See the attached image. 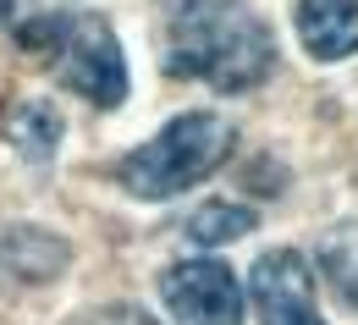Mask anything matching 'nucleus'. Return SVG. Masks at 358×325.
Segmentation results:
<instances>
[{
    "mask_svg": "<svg viewBox=\"0 0 358 325\" xmlns=\"http://www.w3.org/2000/svg\"><path fill=\"white\" fill-rule=\"evenodd\" d=\"M248 232H254V210L226 204V198L204 204V210L187 221V237H193V243H204V248H215V243H237V237H248Z\"/></svg>",
    "mask_w": 358,
    "mask_h": 325,
    "instance_id": "9d476101",
    "label": "nucleus"
},
{
    "mask_svg": "<svg viewBox=\"0 0 358 325\" xmlns=\"http://www.w3.org/2000/svg\"><path fill=\"white\" fill-rule=\"evenodd\" d=\"M6 138H11L17 154H28V160H50L55 143H61V110H55L50 99H28V105H17L11 122H6Z\"/></svg>",
    "mask_w": 358,
    "mask_h": 325,
    "instance_id": "6e6552de",
    "label": "nucleus"
},
{
    "mask_svg": "<svg viewBox=\"0 0 358 325\" xmlns=\"http://www.w3.org/2000/svg\"><path fill=\"white\" fill-rule=\"evenodd\" d=\"M66 265V243L45 226H6L0 232V276L11 281H50Z\"/></svg>",
    "mask_w": 358,
    "mask_h": 325,
    "instance_id": "0eeeda50",
    "label": "nucleus"
},
{
    "mask_svg": "<svg viewBox=\"0 0 358 325\" xmlns=\"http://www.w3.org/2000/svg\"><path fill=\"white\" fill-rule=\"evenodd\" d=\"M248 292H254L259 325H325L320 309H314L309 259L298 248H270V254H259L254 259V276H248Z\"/></svg>",
    "mask_w": 358,
    "mask_h": 325,
    "instance_id": "39448f33",
    "label": "nucleus"
},
{
    "mask_svg": "<svg viewBox=\"0 0 358 325\" xmlns=\"http://www.w3.org/2000/svg\"><path fill=\"white\" fill-rule=\"evenodd\" d=\"M50 61H55L61 89L83 94L99 110H110V105L127 99V55H122V45H116V34H110L105 17H72L66 11L61 45L50 50Z\"/></svg>",
    "mask_w": 358,
    "mask_h": 325,
    "instance_id": "7ed1b4c3",
    "label": "nucleus"
},
{
    "mask_svg": "<svg viewBox=\"0 0 358 325\" xmlns=\"http://www.w3.org/2000/svg\"><path fill=\"white\" fill-rule=\"evenodd\" d=\"M72 325H155L143 309H127V303H110V309H94V315H78Z\"/></svg>",
    "mask_w": 358,
    "mask_h": 325,
    "instance_id": "9b49d317",
    "label": "nucleus"
},
{
    "mask_svg": "<svg viewBox=\"0 0 358 325\" xmlns=\"http://www.w3.org/2000/svg\"><path fill=\"white\" fill-rule=\"evenodd\" d=\"M160 303L182 325H243V281L221 259H182L160 276Z\"/></svg>",
    "mask_w": 358,
    "mask_h": 325,
    "instance_id": "20e7f679",
    "label": "nucleus"
},
{
    "mask_svg": "<svg viewBox=\"0 0 358 325\" xmlns=\"http://www.w3.org/2000/svg\"><path fill=\"white\" fill-rule=\"evenodd\" d=\"M320 270H325V281H331V292L348 303V309H358V226H336V232H325V243H320Z\"/></svg>",
    "mask_w": 358,
    "mask_h": 325,
    "instance_id": "1a4fd4ad",
    "label": "nucleus"
},
{
    "mask_svg": "<svg viewBox=\"0 0 358 325\" xmlns=\"http://www.w3.org/2000/svg\"><path fill=\"white\" fill-rule=\"evenodd\" d=\"M6 11H11V0H0V17H6Z\"/></svg>",
    "mask_w": 358,
    "mask_h": 325,
    "instance_id": "f8f14e48",
    "label": "nucleus"
},
{
    "mask_svg": "<svg viewBox=\"0 0 358 325\" xmlns=\"http://www.w3.org/2000/svg\"><path fill=\"white\" fill-rule=\"evenodd\" d=\"M231 149H237L231 122L210 116V110H182L116 166V177L133 198H177L193 182H204L210 171H221Z\"/></svg>",
    "mask_w": 358,
    "mask_h": 325,
    "instance_id": "f03ea898",
    "label": "nucleus"
},
{
    "mask_svg": "<svg viewBox=\"0 0 358 325\" xmlns=\"http://www.w3.org/2000/svg\"><path fill=\"white\" fill-rule=\"evenodd\" d=\"M292 22H298V39L314 61L358 55V0H298Z\"/></svg>",
    "mask_w": 358,
    "mask_h": 325,
    "instance_id": "423d86ee",
    "label": "nucleus"
},
{
    "mask_svg": "<svg viewBox=\"0 0 358 325\" xmlns=\"http://www.w3.org/2000/svg\"><path fill=\"white\" fill-rule=\"evenodd\" d=\"M275 66V34L248 0H177L166 22V72L215 94H248Z\"/></svg>",
    "mask_w": 358,
    "mask_h": 325,
    "instance_id": "f257e3e1",
    "label": "nucleus"
}]
</instances>
